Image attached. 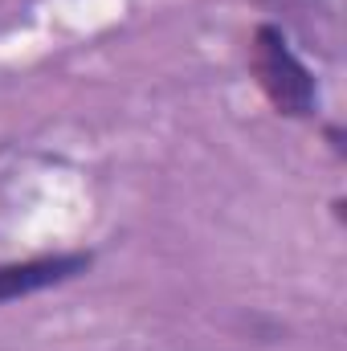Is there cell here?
<instances>
[{"instance_id": "7a4b0ae2", "label": "cell", "mask_w": 347, "mask_h": 351, "mask_svg": "<svg viewBox=\"0 0 347 351\" xmlns=\"http://www.w3.org/2000/svg\"><path fill=\"white\" fill-rule=\"evenodd\" d=\"M90 265V254H53V258H29V262L0 265V302L37 294L45 286H58Z\"/></svg>"}, {"instance_id": "3957f363", "label": "cell", "mask_w": 347, "mask_h": 351, "mask_svg": "<svg viewBox=\"0 0 347 351\" xmlns=\"http://www.w3.org/2000/svg\"><path fill=\"white\" fill-rule=\"evenodd\" d=\"M258 4L278 12L286 25H294L307 41H331V33H335L331 0H258Z\"/></svg>"}, {"instance_id": "6da1fadb", "label": "cell", "mask_w": 347, "mask_h": 351, "mask_svg": "<svg viewBox=\"0 0 347 351\" xmlns=\"http://www.w3.org/2000/svg\"><path fill=\"white\" fill-rule=\"evenodd\" d=\"M254 74H258L265 98L282 114H290V119H311L315 114V106H319L315 74L298 62L282 25H258V33H254Z\"/></svg>"}]
</instances>
